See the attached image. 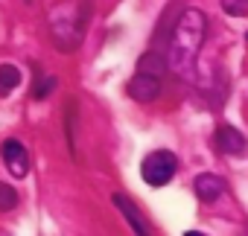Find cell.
<instances>
[{
	"label": "cell",
	"instance_id": "6da1fadb",
	"mask_svg": "<svg viewBox=\"0 0 248 236\" xmlns=\"http://www.w3.org/2000/svg\"><path fill=\"white\" fill-rule=\"evenodd\" d=\"M204 32H207V18L199 12V9H187L175 30H172V41H170V67L190 79L193 76V64H196V56H199V47L204 41Z\"/></svg>",
	"mask_w": 248,
	"mask_h": 236
},
{
	"label": "cell",
	"instance_id": "7a4b0ae2",
	"mask_svg": "<svg viewBox=\"0 0 248 236\" xmlns=\"http://www.w3.org/2000/svg\"><path fill=\"white\" fill-rule=\"evenodd\" d=\"M175 172H178V158L172 152H167V149H158V152L146 155L143 158V166H140V175H143V181L149 187L170 184L175 178Z\"/></svg>",
	"mask_w": 248,
	"mask_h": 236
},
{
	"label": "cell",
	"instance_id": "3957f363",
	"mask_svg": "<svg viewBox=\"0 0 248 236\" xmlns=\"http://www.w3.org/2000/svg\"><path fill=\"white\" fill-rule=\"evenodd\" d=\"M0 155H3L6 169H9L15 178H24V175L30 172V155H27V149H24L21 140H15V137L3 140V149H0Z\"/></svg>",
	"mask_w": 248,
	"mask_h": 236
},
{
	"label": "cell",
	"instance_id": "277c9868",
	"mask_svg": "<svg viewBox=\"0 0 248 236\" xmlns=\"http://www.w3.org/2000/svg\"><path fill=\"white\" fill-rule=\"evenodd\" d=\"M117 207H120V213L126 216V221L132 224V230L138 233V236H152V230H149V224H146V219L140 216V210H138V204L129 198V195H123V192H114V198H111Z\"/></svg>",
	"mask_w": 248,
	"mask_h": 236
},
{
	"label": "cell",
	"instance_id": "5b68a950",
	"mask_svg": "<svg viewBox=\"0 0 248 236\" xmlns=\"http://www.w3.org/2000/svg\"><path fill=\"white\" fill-rule=\"evenodd\" d=\"M129 96L138 102H152L155 96H161V79L149 76V73H138L129 82Z\"/></svg>",
	"mask_w": 248,
	"mask_h": 236
},
{
	"label": "cell",
	"instance_id": "8992f818",
	"mask_svg": "<svg viewBox=\"0 0 248 236\" xmlns=\"http://www.w3.org/2000/svg\"><path fill=\"white\" fill-rule=\"evenodd\" d=\"M213 143H216V149H219L222 155H245V149H248L245 137H242L236 129H231V126H219Z\"/></svg>",
	"mask_w": 248,
	"mask_h": 236
},
{
	"label": "cell",
	"instance_id": "52a82bcc",
	"mask_svg": "<svg viewBox=\"0 0 248 236\" xmlns=\"http://www.w3.org/2000/svg\"><path fill=\"white\" fill-rule=\"evenodd\" d=\"M193 190H196V195H199L202 201H216V198L228 190V184H225V178L204 172V175H199V178L193 181Z\"/></svg>",
	"mask_w": 248,
	"mask_h": 236
},
{
	"label": "cell",
	"instance_id": "ba28073f",
	"mask_svg": "<svg viewBox=\"0 0 248 236\" xmlns=\"http://www.w3.org/2000/svg\"><path fill=\"white\" fill-rule=\"evenodd\" d=\"M21 85V70L15 64H0V93H9Z\"/></svg>",
	"mask_w": 248,
	"mask_h": 236
},
{
	"label": "cell",
	"instance_id": "9c48e42d",
	"mask_svg": "<svg viewBox=\"0 0 248 236\" xmlns=\"http://www.w3.org/2000/svg\"><path fill=\"white\" fill-rule=\"evenodd\" d=\"M53 88H56V79H53V76H41V73H38V79H35V85H32V99H47Z\"/></svg>",
	"mask_w": 248,
	"mask_h": 236
},
{
	"label": "cell",
	"instance_id": "30bf717a",
	"mask_svg": "<svg viewBox=\"0 0 248 236\" xmlns=\"http://www.w3.org/2000/svg\"><path fill=\"white\" fill-rule=\"evenodd\" d=\"M18 204V192L9 184H0V210H12Z\"/></svg>",
	"mask_w": 248,
	"mask_h": 236
},
{
	"label": "cell",
	"instance_id": "8fae6325",
	"mask_svg": "<svg viewBox=\"0 0 248 236\" xmlns=\"http://www.w3.org/2000/svg\"><path fill=\"white\" fill-rule=\"evenodd\" d=\"M222 9L233 18H242L248 15V0H222Z\"/></svg>",
	"mask_w": 248,
	"mask_h": 236
},
{
	"label": "cell",
	"instance_id": "7c38bea8",
	"mask_svg": "<svg viewBox=\"0 0 248 236\" xmlns=\"http://www.w3.org/2000/svg\"><path fill=\"white\" fill-rule=\"evenodd\" d=\"M184 236H204V233H199V230H187Z\"/></svg>",
	"mask_w": 248,
	"mask_h": 236
}]
</instances>
